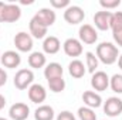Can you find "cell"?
Wrapping results in <instances>:
<instances>
[{
  "instance_id": "6da1fadb",
  "label": "cell",
  "mask_w": 122,
  "mask_h": 120,
  "mask_svg": "<svg viewBox=\"0 0 122 120\" xmlns=\"http://www.w3.org/2000/svg\"><path fill=\"white\" fill-rule=\"evenodd\" d=\"M97 58L105 65H112L119 58L118 47L112 42H101L97 45Z\"/></svg>"
},
{
  "instance_id": "7a4b0ae2",
  "label": "cell",
  "mask_w": 122,
  "mask_h": 120,
  "mask_svg": "<svg viewBox=\"0 0 122 120\" xmlns=\"http://www.w3.org/2000/svg\"><path fill=\"white\" fill-rule=\"evenodd\" d=\"M20 17L21 9L14 3H6L0 14V23H16Z\"/></svg>"
},
{
  "instance_id": "3957f363",
  "label": "cell",
  "mask_w": 122,
  "mask_h": 120,
  "mask_svg": "<svg viewBox=\"0 0 122 120\" xmlns=\"http://www.w3.org/2000/svg\"><path fill=\"white\" fill-rule=\"evenodd\" d=\"M33 81H34V74L31 69H20L14 75V86L20 90L30 88Z\"/></svg>"
},
{
  "instance_id": "277c9868",
  "label": "cell",
  "mask_w": 122,
  "mask_h": 120,
  "mask_svg": "<svg viewBox=\"0 0 122 120\" xmlns=\"http://www.w3.org/2000/svg\"><path fill=\"white\" fill-rule=\"evenodd\" d=\"M84 18H85V13L80 6H70L64 11V20L71 26L82 23Z\"/></svg>"
},
{
  "instance_id": "5b68a950",
  "label": "cell",
  "mask_w": 122,
  "mask_h": 120,
  "mask_svg": "<svg viewBox=\"0 0 122 120\" xmlns=\"http://www.w3.org/2000/svg\"><path fill=\"white\" fill-rule=\"evenodd\" d=\"M36 21H38L40 24H43L44 27H51L54 23H56V18H57V16H56V11L54 10H51V9H40L37 13H36V16L33 17Z\"/></svg>"
},
{
  "instance_id": "8992f818",
  "label": "cell",
  "mask_w": 122,
  "mask_h": 120,
  "mask_svg": "<svg viewBox=\"0 0 122 120\" xmlns=\"http://www.w3.org/2000/svg\"><path fill=\"white\" fill-rule=\"evenodd\" d=\"M14 45L20 52H30L33 50V38L30 34L20 31L14 37Z\"/></svg>"
},
{
  "instance_id": "52a82bcc",
  "label": "cell",
  "mask_w": 122,
  "mask_h": 120,
  "mask_svg": "<svg viewBox=\"0 0 122 120\" xmlns=\"http://www.w3.org/2000/svg\"><path fill=\"white\" fill-rule=\"evenodd\" d=\"M104 112L109 117H117L122 113V100L119 97H108L107 102L104 103Z\"/></svg>"
},
{
  "instance_id": "ba28073f",
  "label": "cell",
  "mask_w": 122,
  "mask_h": 120,
  "mask_svg": "<svg viewBox=\"0 0 122 120\" xmlns=\"http://www.w3.org/2000/svg\"><path fill=\"white\" fill-rule=\"evenodd\" d=\"M78 35H80V41L84 42V44H95L97 40H98V32L97 30L92 27L91 24H84L80 27V31H78Z\"/></svg>"
},
{
  "instance_id": "9c48e42d",
  "label": "cell",
  "mask_w": 122,
  "mask_h": 120,
  "mask_svg": "<svg viewBox=\"0 0 122 120\" xmlns=\"http://www.w3.org/2000/svg\"><path fill=\"white\" fill-rule=\"evenodd\" d=\"M91 86L97 92H104L109 86V76L104 72V71H97L95 74H92L91 78Z\"/></svg>"
},
{
  "instance_id": "30bf717a",
  "label": "cell",
  "mask_w": 122,
  "mask_h": 120,
  "mask_svg": "<svg viewBox=\"0 0 122 120\" xmlns=\"http://www.w3.org/2000/svg\"><path fill=\"white\" fill-rule=\"evenodd\" d=\"M62 48H64L65 55L72 57V58L80 57L82 54V44L77 38H68V40H65L64 44H62Z\"/></svg>"
},
{
  "instance_id": "8fae6325",
  "label": "cell",
  "mask_w": 122,
  "mask_h": 120,
  "mask_svg": "<svg viewBox=\"0 0 122 120\" xmlns=\"http://www.w3.org/2000/svg\"><path fill=\"white\" fill-rule=\"evenodd\" d=\"M29 115H30V107L21 102L11 105V107L9 110V116L13 120H26L29 117Z\"/></svg>"
},
{
  "instance_id": "7c38bea8",
  "label": "cell",
  "mask_w": 122,
  "mask_h": 120,
  "mask_svg": "<svg viewBox=\"0 0 122 120\" xmlns=\"http://www.w3.org/2000/svg\"><path fill=\"white\" fill-rule=\"evenodd\" d=\"M111 17H112V13L108 11V10H102V11H97L94 14V23H95V27L101 31H107L109 30V26H111Z\"/></svg>"
},
{
  "instance_id": "4fadbf2b",
  "label": "cell",
  "mask_w": 122,
  "mask_h": 120,
  "mask_svg": "<svg viewBox=\"0 0 122 120\" xmlns=\"http://www.w3.org/2000/svg\"><path fill=\"white\" fill-rule=\"evenodd\" d=\"M47 97V90L44 89L43 85L40 83H33L30 88H29V99H30L33 103H43Z\"/></svg>"
},
{
  "instance_id": "5bb4252c",
  "label": "cell",
  "mask_w": 122,
  "mask_h": 120,
  "mask_svg": "<svg viewBox=\"0 0 122 120\" xmlns=\"http://www.w3.org/2000/svg\"><path fill=\"white\" fill-rule=\"evenodd\" d=\"M20 62H21V57H20V54L19 52H16V51H6V52H3V55H1V64L6 66V68H10V69H14V68H17L19 65H20Z\"/></svg>"
},
{
  "instance_id": "9a60e30c",
  "label": "cell",
  "mask_w": 122,
  "mask_h": 120,
  "mask_svg": "<svg viewBox=\"0 0 122 120\" xmlns=\"http://www.w3.org/2000/svg\"><path fill=\"white\" fill-rule=\"evenodd\" d=\"M82 100L90 109H97L102 105V97L97 92H92V90H85L82 93Z\"/></svg>"
},
{
  "instance_id": "2e32d148",
  "label": "cell",
  "mask_w": 122,
  "mask_h": 120,
  "mask_svg": "<svg viewBox=\"0 0 122 120\" xmlns=\"http://www.w3.org/2000/svg\"><path fill=\"white\" fill-rule=\"evenodd\" d=\"M61 48V42L60 40L54 35H50V37H46L44 42H43V50L46 54H50V55H54L60 51Z\"/></svg>"
},
{
  "instance_id": "e0dca14e",
  "label": "cell",
  "mask_w": 122,
  "mask_h": 120,
  "mask_svg": "<svg viewBox=\"0 0 122 120\" xmlns=\"http://www.w3.org/2000/svg\"><path fill=\"white\" fill-rule=\"evenodd\" d=\"M64 69L58 62H50L46 68H44V76L47 81L54 79V78H62Z\"/></svg>"
},
{
  "instance_id": "ac0fdd59",
  "label": "cell",
  "mask_w": 122,
  "mask_h": 120,
  "mask_svg": "<svg viewBox=\"0 0 122 120\" xmlns=\"http://www.w3.org/2000/svg\"><path fill=\"white\" fill-rule=\"evenodd\" d=\"M85 71L87 69L84 66V62H81L80 60H72L68 65V72L72 78H77V79L82 78L85 75Z\"/></svg>"
},
{
  "instance_id": "d6986e66",
  "label": "cell",
  "mask_w": 122,
  "mask_h": 120,
  "mask_svg": "<svg viewBox=\"0 0 122 120\" xmlns=\"http://www.w3.org/2000/svg\"><path fill=\"white\" fill-rule=\"evenodd\" d=\"M36 120H53L54 119V109L48 105H41L34 112Z\"/></svg>"
},
{
  "instance_id": "ffe728a7",
  "label": "cell",
  "mask_w": 122,
  "mask_h": 120,
  "mask_svg": "<svg viewBox=\"0 0 122 120\" xmlns=\"http://www.w3.org/2000/svg\"><path fill=\"white\" fill-rule=\"evenodd\" d=\"M29 27H30V34L34 37V38H37V40L44 38V37H46V34H47V27H44L43 24H40V23H38V21H36L34 18H31V20H30Z\"/></svg>"
},
{
  "instance_id": "44dd1931",
  "label": "cell",
  "mask_w": 122,
  "mask_h": 120,
  "mask_svg": "<svg viewBox=\"0 0 122 120\" xmlns=\"http://www.w3.org/2000/svg\"><path fill=\"white\" fill-rule=\"evenodd\" d=\"M46 57H44V54L43 52H38V51H36V52H31L30 57H29V65H30L31 68H34V69H38V68H43V66H46Z\"/></svg>"
},
{
  "instance_id": "7402d4cb",
  "label": "cell",
  "mask_w": 122,
  "mask_h": 120,
  "mask_svg": "<svg viewBox=\"0 0 122 120\" xmlns=\"http://www.w3.org/2000/svg\"><path fill=\"white\" fill-rule=\"evenodd\" d=\"M109 28L112 30L114 34L122 31V11L112 13V17H111V26H109Z\"/></svg>"
},
{
  "instance_id": "603a6c76",
  "label": "cell",
  "mask_w": 122,
  "mask_h": 120,
  "mask_svg": "<svg viewBox=\"0 0 122 120\" xmlns=\"http://www.w3.org/2000/svg\"><path fill=\"white\" fill-rule=\"evenodd\" d=\"M48 82V86H50V90L54 92V93H60L65 89V81L64 78H54V79H50L47 81Z\"/></svg>"
},
{
  "instance_id": "cb8c5ba5",
  "label": "cell",
  "mask_w": 122,
  "mask_h": 120,
  "mask_svg": "<svg viewBox=\"0 0 122 120\" xmlns=\"http://www.w3.org/2000/svg\"><path fill=\"white\" fill-rule=\"evenodd\" d=\"M85 61H87V69H88V72L95 74L97 68H98V62H99L98 58H97V55L88 51V52H85Z\"/></svg>"
},
{
  "instance_id": "d4e9b609",
  "label": "cell",
  "mask_w": 122,
  "mask_h": 120,
  "mask_svg": "<svg viewBox=\"0 0 122 120\" xmlns=\"http://www.w3.org/2000/svg\"><path fill=\"white\" fill-rule=\"evenodd\" d=\"M78 117L80 120H97V113L90 107L82 106L78 109Z\"/></svg>"
},
{
  "instance_id": "484cf974",
  "label": "cell",
  "mask_w": 122,
  "mask_h": 120,
  "mask_svg": "<svg viewBox=\"0 0 122 120\" xmlns=\"http://www.w3.org/2000/svg\"><path fill=\"white\" fill-rule=\"evenodd\" d=\"M109 86L115 93H122V75L121 74H115L109 79Z\"/></svg>"
},
{
  "instance_id": "4316f807",
  "label": "cell",
  "mask_w": 122,
  "mask_h": 120,
  "mask_svg": "<svg viewBox=\"0 0 122 120\" xmlns=\"http://www.w3.org/2000/svg\"><path fill=\"white\" fill-rule=\"evenodd\" d=\"M101 7H104L105 10H109V9H115L121 4V0H101L99 1Z\"/></svg>"
},
{
  "instance_id": "83f0119b",
  "label": "cell",
  "mask_w": 122,
  "mask_h": 120,
  "mask_svg": "<svg viewBox=\"0 0 122 120\" xmlns=\"http://www.w3.org/2000/svg\"><path fill=\"white\" fill-rule=\"evenodd\" d=\"M50 4L54 9H67L70 7V0H50Z\"/></svg>"
},
{
  "instance_id": "f1b7e54d",
  "label": "cell",
  "mask_w": 122,
  "mask_h": 120,
  "mask_svg": "<svg viewBox=\"0 0 122 120\" xmlns=\"http://www.w3.org/2000/svg\"><path fill=\"white\" fill-rule=\"evenodd\" d=\"M57 120H77V119H75V116L71 112L64 110V112H61L60 115L57 116Z\"/></svg>"
},
{
  "instance_id": "f546056e",
  "label": "cell",
  "mask_w": 122,
  "mask_h": 120,
  "mask_svg": "<svg viewBox=\"0 0 122 120\" xmlns=\"http://www.w3.org/2000/svg\"><path fill=\"white\" fill-rule=\"evenodd\" d=\"M6 82H7V74H6L4 69L0 68V88H1L3 85H6Z\"/></svg>"
},
{
  "instance_id": "4dcf8cb0",
  "label": "cell",
  "mask_w": 122,
  "mask_h": 120,
  "mask_svg": "<svg viewBox=\"0 0 122 120\" xmlns=\"http://www.w3.org/2000/svg\"><path fill=\"white\" fill-rule=\"evenodd\" d=\"M114 41H115L119 47H122V31H119V32H115V34H114Z\"/></svg>"
},
{
  "instance_id": "1f68e13d",
  "label": "cell",
  "mask_w": 122,
  "mask_h": 120,
  "mask_svg": "<svg viewBox=\"0 0 122 120\" xmlns=\"http://www.w3.org/2000/svg\"><path fill=\"white\" fill-rule=\"evenodd\" d=\"M4 106H6V97H4L3 95H0V110H1Z\"/></svg>"
},
{
  "instance_id": "d6a6232c",
  "label": "cell",
  "mask_w": 122,
  "mask_h": 120,
  "mask_svg": "<svg viewBox=\"0 0 122 120\" xmlns=\"http://www.w3.org/2000/svg\"><path fill=\"white\" fill-rule=\"evenodd\" d=\"M118 66L122 69V54L119 55V58H118Z\"/></svg>"
},
{
  "instance_id": "836d02e7",
  "label": "cell",
  "mask_w": 122,
  "mask_h": 120,
  "mask_svg": "<svg viewBox=\"0 0 122 120\" xmlns=\"http://www.w3.org/2000/svg\"><path fill=\"white\" fill-rule=\"evenodd\" d=\"M31 3H33V0H27V1L26 0H21V4H31Z\"/></svg>"
},
{
  "instance_id": "e575fe53",
  "label": "cell",
  "mask_w": 122,
  "mask_h": 120,
  "mask_svg": "<svg viewBox=\"0 0 122 120\" xmlns=\"http://www.w3.org/2000/svg\"><path fill=\"white\" fill-rule=\"evenodd\" d=\"M4 1H0V14H1V10H3V7H4Z\"/></svg>"
},
{
  "instance_id": "d590c367",
  "label": "cell",
  "mask_w": 122,
  "mask_h": 120,
  "mask_svg": "<svg viewBox=\"0 0 122 120\" xmlns=\"http://www.w3.org/2000/svg\"><path fill=\"white\" fill-rule=\"evenodd\" d=\"M0 120H7V119H4V117H0Z\"/></svg>"
}]
</instances>
